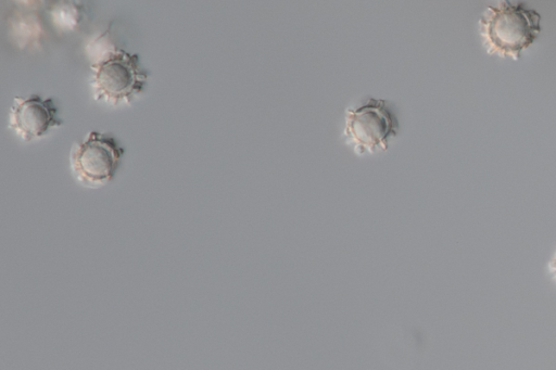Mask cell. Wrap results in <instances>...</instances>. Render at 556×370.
<instances>
[{"instance_id": "obj_1", "label": "cell", "mask_w": 556, "mask_h": 370, "mask_svg": "<svg viewBox=\"0 0 556 370\" xmlns=\"http://www.w3.org/2000/svg\"><path fill=\"white\" fill-rule=\"evenodd\" d=\"M480 33L489 54L518 60L538 38L541 15L521 3L503 0L480 17Z\"/></svg>"}, {"instance_id": "obj_2", "label": "cell", "mask_w": 556, "mask_h": 370, "mask_svg": "<svg viewBox=\"0 0 556 370\" xmlns=\"http://www.w3.org/2000/svg\"><path fill=\"white\" fill-rule=\"evenodd\" d=\"M94 98L111 105L130 102L142 92L148 73L139 64L138 54L118 49L91 66Z\"/></svg>"}, {"instance_id": "obj_3", "label": "cell", "mask_w": 556, "mask_h": 370, "mask_svg": "<svg viewBox=\"0 0 556 370\" xmlns=\"http://www.w3.org/2000/svg\"><path fill=\"white\" fill-rule=\"evenodd\" d=\"M124 149L109 133L90 131L76 143L70 155L71 168L77 181L86 187H100L115 176Z\"/></svg>"}, {"instance_id": "obj_4", "label": "cell", "mask_w": 556, "mask_h": 370, "mask_svg": "<svg viewBox=\"0 0 556 370\" xmlns=\"http://www.w3.org/2000/svg\"><path fill=\"white\" fill-rule=\"evenodd\" d=\"M397 129V119L383 99L369 98L359 107L345 111L344 136L361 153L386 151Z\"/></svg>"}, {"instance_id": "obj_5", "label": "cell", "mask_w": 556, "mask_h": 370, "mask_svg": "<svg viewBox=\"0 0 556 370\" xmlns=\"http://www.w3.org/2000/svg\"><path fill=\"white\" fill-rule=\"evenodd\" d=\"M58 109L52 98L31 94L16 97L9 114V127L24 141L29 142L63 124L56 116Z\"/></svg>"}, {"instance_id": "obj_6", "label": "cell", "mask_w": 556, "mask_h": 370, "mask_svg": "<svg viewBox=\"0 0 556 370\" xmlns=\"http://www.w3.org/2000/svg\"><path fill=\"white\" fill-rule=\"evenodd\" d=\"M52 16L55 24L63 28H71L76 24V11L67 5L56 8Z\"/></svg>"}, {"instance_id": "obj_7", "label": "cell", "mask_w": 556, "mask_h": 370, "mask_svg": "<svg viewBox=\"0 0 556 370\" xmlns=\"http://www.w3.org/2000/svg\"><path fill=\"white\" fill-rule=\"evenodd\" d=\"M552 271L554 272V275L556 276V256L554 257V259L551 261V265H549Z\"/></svg>"}]
</instances>
